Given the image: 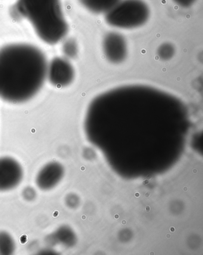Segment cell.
Wrapping results in <instances>:
<instances>
[{"instance_id": "6da1fadb", "label": "cell", "mask_w": 203, "mask_h": 255, "mask_svg": "<svg viewBox=\"0 0 203 255\" xmlns=\"http://www.w3.org/2000/svg\"><path fill=\"white\" fill-rule=\"evenodd\" d=\"M48 64L44 53L32 45L0 49V99L14 104L32 99L44 84Z\"/></svg>"}, {"instance_id": "7a4b0ae2", "label": "cell", "mask_w": 203, "mask_h": 255, "mask_svg": "<svg viewBox=\"0 0 203 255\" xmlns=\"http://www.w3.org/2000/svg\"><path fill=\"white\" fill-rule=\"evenodd\" d=\"M12 10L14 17L28 20L46 44H57L68 32L61 0H17Z\"/></svg>"}, {"instance_id": "3957f363", "label": "cell", "mask_w": 203, "mask_h": 255, "mask_svg": "<svg viewBox=\"0 0 203 255\" xmlns=\"http://www.w3.org/2000/svg\"><path fill=\"white\" fill-rule=\"evenodd\" d=\"M149 6L143 0H121L105 14L110 26L122 29L138 28L150 17Z\"/></svg>"}, {"instance_id": "277c9868", "label": "cell", "mask_w": 203, "mask_h": 255, "mask_svg": "<svg viewBox=\"0 0 203 255\" xmlns=\"http://www.w3.org/2000/svg\"><path fill=\"white\" fill-rule=\"evenodd\" d=\"M75 70L66 58L55 57L48 64L47 78L57 88L68 87L75 79Z\"/></svg>"}, {"instance_id": "5b68a950", "label": "cell", "mask_w": 203, "mask_h": 255, "mask_svg": "<svg viewBox=\"0 0 203 255\" xmlns=\"http://www.w3.org/2000/svg\"><path fill=\"white\" fill-rule=\"evenodd\" d=\"M23 177V168L16 159L8 156L0 158V192L16 188Z\"/></svg>"}, {"instance_id": "8992f818", "label": "cell", "mask_w": 203, "mask_h": 255, "mask_svg": "<svg viewBox=\"0 0 203 255\" xmlns=\"http://www.w3.org/2000/svg\"><path fill=\"white\" fill-rule=\"evenodd\" d=\"M103 50L107 60L111 63L120 64L128 55V45L125 37L121 33L110 32L104 36Z\"/></svg>"}, {"instance_id": "52a82bcc", "label": "cell", "mask_w": 203, "mask_h": 255, "mask_svg": "<svg viewBox=\"0 0 203 255\" xmlns=\"http://www.w3.org/2000/svg\"><path fill=\"white\" fill-rule=\"evenodd\" d=\"M63 168L58 162H51L40 170L36 175V184L42 190H50L56 186L62 178Z\"/></svg>"}, {"instance_id": "ba28073f", "label": "cell", "mask_w": 203, "mask_h": 255, "mask_svg": "<svg viewBox=\"0 0 203 255\" xmlns=\"http://www.w3.org/2000/svg\"><path fill=\"white\" fill-rule=\"evenodd\" d=\"M82 5L94 14H104L121 0H79Z\"/></svg>"}, {"instance_id": "9c48e42d", "label": "cell", "mask_w": 203, "mask_h": 255, "mask_svg": "<svg viewBox=\"0 0 203 255\" xmlns=\"http://www.w3.org/2000/svg\"><path fill=\"white\" fill-rule=\"evenodd\" d=\"M15 242L10 235L0 232V255H11L15 251Z\"/></svg>"}, {"instance_id": "30bf717a", "label": "cell", "mask_w": 203, "mask_h": 255, "mask_svg": "<svg viewBox=\"0 0 203 255\" xmlns=\"http://www.w3.org/2000/svg\"><path fill=\"white\" fill-rule=\"evenodd\" d=\"M175 48L171 43L166 42L160 45L158 50V56L162 60L168 61L173 58Z\"/></svg>"}, {"instance_id": "8fae6325", "label": "cell", "mask_w": 203, "mask_h": 255, "mask_svg": "<svg viewBox=\"0 0 203 255\" xmlns=\"http://www.w3.org/2000/svg\"><path fill=\"white\" fill-rule=\"evenodd\" d=\"M63 52L67 58H74L78 53V47L75 39H69L64 43Z\"/></svg>"}, {"instance_id": "7c38bea8", "label": "cell", "mask_w": 203, "mask_h": 255, "mask_svg": "<svg viewBox=\"0 0 203 255\" xmlns=\"http://www.w3.org/2000/svg\"><path fill=\"white\" fill-rule=\"evenodd\" d=\"M174 1L181 7L188 8L195 4L196 0H174Z\"/></svg>"}, {"instance_id": "4fadbf2b", "label": "cell", "mask_w": 203, "mask_h": 255, "mask_svg": "<svg viewBox=\"0 0 203 255\" xmlns=\"http://www.w3.org/2000/svg\"><path fill=\"white\" fill-rule=\"evenodd\" d=\"M175 229L174 228V227H171V231L172 232H175Z\"/></svg>"}, {"instance_id": "5bb4252c", "label": "cell", "mask_w": 203, "mask_h": 255, "mask_svg": "<svg viewBox=\"0 0 203 255\" xmlns=\"http://www.w3.org/2000/svg\"><path fill=\"white\" fill-rule=\"evenodd\" d=\"M122 223L124 224V225H125V224H126V221H123Z\"/></svg>"}, {"instance_id": "9a60e30c", "label": "cell", "mask_w": 203, "mask_h": 255, "mask_svg": "<svg viewBox=\"0 0 203 255\" xmlns=\"http://www.w3.org/2000/svg\"><path fill=\"white\" fill-rule=\"evenodd\" d=\"M119 217V216H115L116 219H118Z\"/></svg>"}]
</instances>
